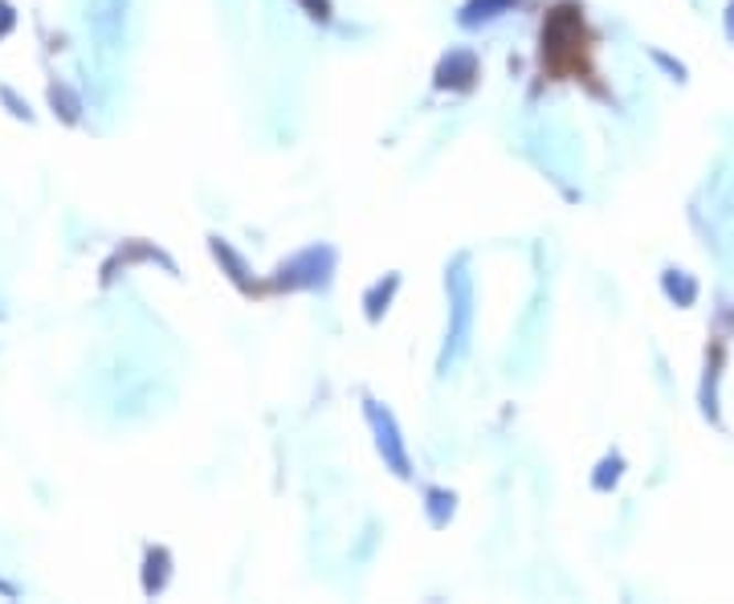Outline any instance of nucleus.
I'll list each match as a JSON object with an SVG mask.
<instances>
[{"label":"nucleus","instance_id":"nucleus-1","mask_svg":"<svg viewBox=\"0 0 734 604\" xmlns=\"http://www.w3.org/2000/svg\"><path fill=\"white\" fill-rule=\"evenodd\" d=\"M445 295H449V327H445V343L437 356L440 377H449L474 343V274H469L466 257H457L454 266L445 269Z\"/></svg>","mask_w":734,"mask_h":604},{"label":"nucleus","instance_id":"nucleus-2","mask_svg":"<svg viewBox=\"0 0 734 604\" xmlns=\"http://www.w3.org/2000/svg\"><path fill=\"white\" fill-rule=\"evenodd\" d=\"M334 278V250L327 242H315L298 250L269 274V290L294 295V290H327Z\"/></svg>","mask_w":734,"mask_h":604},{"label":"nucleus","instance_id":"nucleus-3","mask_svg":"<svg viewBox=\"0 0 734 604\" xmlns=\"http://www.w3.org/2000/svg\"><path fill=\"white\" fill-rule=\"evenodd\" d=\"M363 416H368V425H372V437H375V454L384 462V470H392L396 478H413V457H408V442H404L401 425H396V416L392 409L380 401H363Z\"/></svg>","mask_w":734,"mask_h":604},{"label":"nucleus","instance_id":"nucleus-4","mask_svg":"<svg viewBox=\"0 0 734 604\" xmlns=\"http://www.w3.org/2000/svg\"><path fill=\"white\" fill-rule=\"evenodd\" d=\"M584 38V17L572 4H560L547 13V25H543V57L551 66H563L567 57L575 54V45Z\"/></svg>","mask_w":734,"mask_h":604},{"label":"nucleus","instance_id":"nucleus-5","mask_svg":"<svg viewBox=\"0 0 734 604\" xmlns=\"http://www.w3.org/2000/svg\"><path fill=\"white\" fill-rule=\"evenodd\" d=\"M481 78V62L474 50H449V54H440L437 70H433V86L437 91H449V95H466L474 91V82Z\"/></svg>","mask_w":734,"mask_h":604},{"label":"nucleus","instance_id":"nucleus-6","mask_svg":"<svg viewBox=\"0 0 734 604\" xmlns=\"http://www.w3.org/2000/svg\"><path fill=\"white\" fill-rule=\"evenodd\" d=\"M514 9H522V0H466V4L457 9V25L461 29L494 25V21L510 17Z\"/></svg>","mask_w":734,"mask_h":604},{"label":"nucleus","instance_id":"nucleus-7","mask_svg":"<svg viewBox=\"0 0 734 604\" xmlns=\"http://www.w3.org/2000/svg\"><path fill=\"white\" fill-rule=\"evenodd\" d=\"M209 250H213V257L221 262V269L228 274V283L237 286V290H245V295H254L257 290V278L254 269H249V262L233 250V245L225 242V237H209Z\"/></svg>","mask_w":734,"mask_h":604},{"label":"nucleus","instance_id":"nucleus-8","mask_svg":"<svg viewBox=\"0 0 734 604\" xmlns=\"http://www.w3.org/2000/svg\"><path fill=\"white\" fill-rule=\"evenodd\" d=\"M396 290H401V274H396V269L384 274L380 283H372L368 290H363V315H368V322L384 319L387 307H392V298H396Z\"/></svg>","mask_w":734,"mask_h":604},{"label":"nucleus","instance_id":"nucleus-9","mask_svg":"<svg viewBox=\"0 0 734 604\" xmlns=\"http://www.w3.org/2000/svg\"><path fill=\"white\" fill-rule=\"evenodd\" d=\"M661 290H666V298L673 307H694L698 303V283L694 274H685V269H666L661 274Z\"/></svg>","mask_w":734,"mask_h":604},{"label":"nucleus","instance_id":"nucleus-10","mask_svg":"<svg viewBox=\"0 0 734 604\" xmlns=\"http://www.w3.org/2000/svg\"><path fill=\"white\" fill-rule=\"evenodd\" d=\"M425 515L433 527H449V519L457 515V495L445 486H428L425 490Z\"/></svg>","mask_w":734,"mask_h":604},{"label":"nucleus","instance_id":"nucleus-11","mask_svg":"<svg viewBox=\"0 0 734 604\" xmlns=\"http://www.w3.org/2000/svg\"><path fill=\"white\" fill-rule=\"evenodd\" d=\"M620 478H625V457L608 454V457H600V466H596V474H592V490L608 495V490H616Z\"/></svg>","mask_w":734,"mask_h":604},{"label":"nucleus","instance_id":"nucleus-12","mask_svg":"<svg viewBox=\"0 0 734 604\" xmlns=\"http://www.w3.org/2000/svg\"><path fill=\"white\" fill-rule=\"evenodd\" d=\"M168 564H172V560H168V551L163 548H156L151 555H147V572H143L147 592H160L163 584H168Z\"/></svg>","mask_w":734,"mask_h":604},{"label":"nucleus","instance_id":"nucleus-13","mask_svg":"<svg viewBox=\"0 0 734 604\" xmlns=\"http://www.w3.org/2000/svg\"><path fill=\"white\" fill-rule=\"evenodd\" d=\"M298 9H302L310 21H319V25H331V21H334V4H331V0H298Z\"/></svg>","mask_w":734,"mask_h":604},{"label":"nucleus","instance_id":"nucleus-14","mask_svg":"<svg viewBox=\"0 0 734 604\" xmlns=\"http://www.w3.org/2000/svg\"><path fill=\"white\" fill-rule=\"evenodd\" d=\"M653 62H657V66H661V70H666V74H669V78H673V82H685V66H681V62H673V57H669V54L653 50Z\"/></svg>","mask_w":734,"mask_h":604},{"label":"nucleus","instance_id":"nucleus-15","mask_svg":"<svg viewBox=\"0 0 734 604\" xmlns=\"http://www.w3.org/2000/svg\"><path fill=\"white\" fill-rule=\"evenodd\" d=\"M9 25H13V13H9V4H0V33H4Z\"/></svg>","mask_w":734,"mask_h":604},{"label":"nucleus","instance_id":"nucleus-16","mask_svg":"<svg viewBox=\"0 0 734 604\" xmlns=\"http://www.w3.org/2000/svg\"><path fill=\"white\" fill-rule=\"evenodd\" d=\"M726 38L734 41V0H731V4H726Z\"/></svg>","mask_w":734,"mask_h":604}]
</instances>
